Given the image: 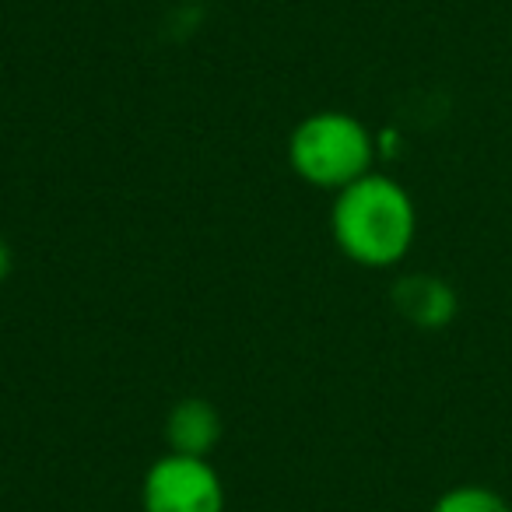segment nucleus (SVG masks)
Segmentation results:
<instances>
[{
  "label": "nucleus",
  "instance_id": "obj_7",
  "mask_svg": "<svg viewBox=\"0 0 512 512\" xmlns=\"http://www.w3.org/2000/svg\"><path fill=\"white\" fill-rule=\"evenodd\" d=\"M11 267H15V253H11L8 242L0 239V285L11 278Z\"/></svg>",
  "mask_w": 512,
  "mask_h": 512
},
{
  "label": "nucleus",
  "instance_id": "obj_6",
  "mask_svg": "<svg viewBox=\"0 0 512 512\" xmlns=\"http://www.w3.org/2000/svg\"><path fill=\"white\" fill-rule=\"evenodd\" d=\"M432 512H512V505L488 484H456L435 498Z\"/></svg>",
  "mask_w": 512,
  "mask_h": 512
},
{
  "label": "nucleus",
  "instance_id": "obj_5",
  "mask_svg": "<svg viewBox=\"0 0 512 512\" xmlns=\"http://www.w3.org/2000/svg\"><path fill=\"white\" fill-rule=\"evenodd\" d=\"M165 439H169V449L179 456H204L211 453L221 442V414L211 400L204 397H186L179 400L169 411V421H165Z\"/></svg>",
  "mask_w": 512,
  "mask_h": 512
},
{
  "label": "nucleus",
  "instance_id": "obj_1",
  "mask_svg": "<svg viewBox=\"0 0 512 512\" xmlns=\"http://www.w3.org/2000/svg\"><path fill=\"white\" fill-rule=\"evenodd\" d=\"M330 232L351 264L386 271L411 253L418 239V207L393 176L369 172L358 183L337 190Z\"/></svg>",
  "mask_w": 512,
  "mask_h": 512
},
{
  "label": "nucleus",
  "instance_id": "obj_2",
  "mask_svg": "<svg viewBox=\"0 0 512 512\" xmlns=\"http://www.w3.org/2000/svg\"><path fill=\"white\" fill-rule=\"evenodd\" d=\"M376 137L358 116L341 109L313 113L288 137V165L309 186L320 190H344L362 176L376 172Z\"/></svg>",
  "mask_w": 512,
  "mask_h": 512
},
{
  "label": "nucleus",
  "instance_id": "obj_3",
  "mask_svg": "<svg viewBox=\"0 0 512 512\" xmlns=\"http://www.w3.org/2000/svg\"><path fill=\"white\" fill-rule=\"evenodd\" d=\"M144 512H225V484L204 456L165 453L144 474Z\"/></svg>",
  "mask_w": 512,
  "mask_h": 512
},
{
  "label": "nucleus",
  "instance_id": "obj_4",
  "mask_svg": "<svg viewBox=\"0 0 512 512\" xmlns=\"http://www.w3.org/2000/svg\"><path fill=\"white\" fill-rule=\"evenodd\" d=\"M390 302L407 323L421 330H439L453 323L456 306H460L453 285L439 274H407L393 285Z\"/></svg>",
  "mask_w": 512,
  "mask_h": 512
}]
</instances>
